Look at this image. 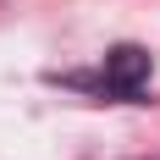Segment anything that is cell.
Masks as SVG:
<instances>
[{
    "mask_svg": "<svg viewBox=\"0 0 160 160\" xmlns=\"http://www.w3.org/2000/svg\"><path fill=\"white\" fill-rule=\"evenodd\" d=\"M99 78H105V88H116V94H132V88L149 78V50L116 44L111 55H105V66H99Z\"/></svg>",
    "mask_w": 160,
    "mask_h": 160,
    "instance_id": "6da1fadb",
    "label": "cell"
}]
</instances>
